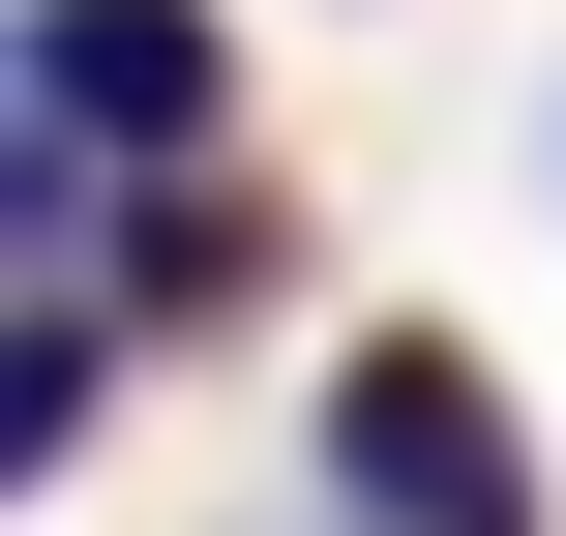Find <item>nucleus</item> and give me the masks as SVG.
I'll use <instances>...</instances> for the list:
<instances>
[{
    "instance_id": "obj_1",
    "label": "nucleus",
    "mask_w": 566,
    "mask_h": 536,
    "mask_svg": "<svg viewBox=\"0 0 566 536\" xmlns=\"http://www.w3.org/2000/svg\"><path fill=\"white\" fill-rule=\"evenodd\" d=\"M328 507L358 536H537V418L448 328H388V358H328Z\"/></svg>"
},
{
    "instance_id": "obj_2",
    "label": "nucleus",
    "mask_w": 566,
    "mask_h": 536,
    "mask_svg": "<svg viewBox=\"0 0 566 536\" xmlns=\"http://www.w3.org/2000/svg\"><path fill=\"white\" fill-rule=\"evenodd\" d=\"M0 119H60L90 179H179V149L239 119V30H209V0H30V30H0Z\"/></svg>"
},
{
    "instance_id": "obj_3",
    "label": "nucleus",
    "mask_w": 566,
    "mask_h": 536,
    "mask_svg": "<svg viewBox=\"0 0 566 536\" xmlns=\"http://www.w3.org/2000/svg\"><path fill=\"white\" fill-rule=\"evenodd\" d=\"M90 388H119V298H30V328H0V477H60Z\"/></svg>"
}]
</instances>
